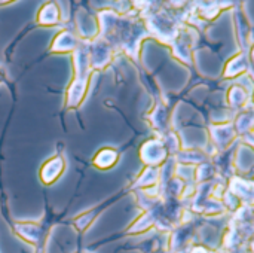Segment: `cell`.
I'll return each instance as SVG.
<instances>
[{
    "mask_svg": "<svg viewBox=\"0 0 254 253\" xmlns=\"http://www.w3.org/2000/svg\"><path fill=\"white\" fill-rule=\"evenodd\" d=\"M118 158H119V154L112 149V148H104L101 149L95 158H94V166L100 170H109L110 167H113L116 163H118Z\"/></svg>",
    "mask_w": 254,
    "mask_h": 253,
    "instance_id": "obj_2",
    "label": "cell"
},
{
    "mask_svg": "<svg viewBox=\"0 0 254 253\" xmlns=\"http://www.w3.org/2000/svg\"><path fill=\"white\" fill-rule=\"evenodd\" d=\"M58 21V10L55 4H46L40 12H39V22L51 25Z\"/></svg>",
    "mask_w": 254,
    "mask_h": 253,
    "instance_id": "obj_3",
    "label": "cell"
},
{
    "mask_svg": "<svg viewBox=\"0 0 254 253\" xmlns=\"http://www.w3.org/2000/svg\"><path fill=\"white\" fill-rule=\"evenodd\" d=\"M64 167H65L64 160L61 157H54L43 164V167L40 170V179L43 180V183L51 185L61 176Z\"/></svg>",
    "mask_w": 254,
    "mask_h": 253,
    "instance_id": "obj_1",
    "label": "cell"
}]
</instances>
